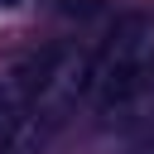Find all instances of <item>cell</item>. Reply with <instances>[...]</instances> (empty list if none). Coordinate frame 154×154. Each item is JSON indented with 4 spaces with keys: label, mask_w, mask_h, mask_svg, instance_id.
<instances>
[{
    "label": "cell",
    "mask_w": 154,
    "mask_h": 154,
    "mask_svg": "<svg viewBox=\"0 0 154 154\" xmlns=\"http://www.w3.org/2000/svg\"><path fill=\"white\" fill-rule=\"evenodd\" d=\"M101 0H63V10H96Z\"/></svg>",
    "instance_id": "cell-1"
},
{
    "label": "cell",
    "mask_w": 154,
    "mask_h": 154,
    "mask_svg": "<svg viewBox=\"0 0 154 154\" xmlns=\"http://www.w3.org/2000/svg\"><path fill=\"white\" fill-rule=\"evenodd\" d=\"M0 5H19V0H0Z\"/></svg>",
    "instance_id": "cell-2"
}]
</instances>
